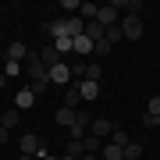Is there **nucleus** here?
Masks as SVG:
<instances>
[{
    "instance_id": "nucleus-19",
    "label": "nucleus",
    "mask_w": 160,
    "mask_h": 160,
    "mask_svg": "<svg viewBox=\"0 0 160 160\" xmlns=\"http://www.w3.org/2000/svg\"><path fill=\"white\" fill-rule=\"evenodd\" d=\"M0 125H4L7 132H11V128L18 125V107H11V110H7V114H0Z\"/></svg>"
},
{
    "instance_id": "nucleus-17",
    "label": "nucleus",
    "mask_w": 160,
    "mask_h": 160,
    "mask_svg": "<svg viewBox=\"0 0 160 160\" xmlns=\"http://www.w3.org/2000/svg\"><path fill=\"white\" fill-rule=\"evenodd\" d=\"M57 125H64V128L75 125V110H71V107H61V110H57Z\"/></svg>"
},
{
    "instance_id": "nucleus-27",
    "label": "nucleus",
    "mask_w": 160,
    "mask_h": 160,
    "mask_svg": "<svg viewBox=\"0 0 160 160\" xmlns=\"http://www.w3.org/2000/svg\"><path fill=\"white\" fill-rule=\"evenodd\" d=\"M64 153H71V157H82V153H86V149H82V142H78V139H71V142H68V149H64Z\"/></svg>"
},
{
    "instance_id": "nucleus-1",
    "label": "nucleus",
    "mask_w": 160,
    "mask_h": 160,
    "mask_svg": "<svg viewBox=\"0 0 160 160\" xmlns=\"http://www.w3.org/2000/svg\"><path fill=\"white\" fill-rule=\"evenodd\" d=\"M25 71H29V89H32V92H43L46 86H50V68L43 64L39 50L29 53V64H25Z\"/></svg>"
},
{
    "instance_id": "nucleus-10",
    "label": "nucleus",
    "mask_w": 160,
    "mask_h": 160,
    "mask_svg": "<svg viewBox=\"0 0 160 160\" xmlns=\"http://www.w3.org/2000/svg\"><path fill=\"white\" fill-rule=\"evenodd\" d=\"M75 89H78L82 100H96V96H100V82H78Z\"/></svg>"
},
{
    "instance_id": "nucleus-9",
    "label": "nucleus",
    "mask_w": 160,
    "mask_h": 160,
    "mask_svg": "<svg viewBox=\"0 0 160 160\" xmlns=\"http://www.w3.org/2000/svg\"><path fill=\"white\" fill-rule=\"evenodd\" d=\"M39 57H43V64H46V68L61 64V53H57V46H53V43H46V46H43V50H39Z\"/></svg>"
},
{
    "instance_id": "nucleus-24",
    "label": "nucleus",
    "mask_w": 160,
    "mask_h": 160,
    "mask_svg": "<svg viewBox=\"0 0 160 160\" xmlns=\"http://www.w3.org/2000/svg\"><path fill=\"white\" fill-rule=\"evenodd\" d=\"M25 68H22V64H18V61H7L4 64V75H7V78H14V75H22Z\"/></svg>"
},
{
    "instance_id": "nucleus-31",
    "label": "nucleus",
    "mask_w": 160,
    "mask_h": 160,
    "mask_svg": "<svg viewBox=\"0 0 160 160\" xmlns=\"http://www.w3.org/2000/svg\"><path fill=\"white\" fill-rule=\"evenodd\" d=\"M4 86H7V75H4V71H0V89H4Z\"/></svg>"
},
{
    "instance_id": "nucleus-7",
    "label": "nucleus",
    "mask_w": 160,
    "mask_h": 160,
    "mask_svg": "<svg viewBox=\"0 0 160 160\" xmlns=\"http://www.w3.org/2000/svg\"><path fill=\"white\" fill-rule=\"evenodd\" d=\"M50 82H53V86H68V82H71V64H53V68H50Z\"/></svg>"
},
{
    "instance_id": "nucleus-6",
    "label": "nucleus",
    "mask_w": 160,
    "mask_h": 160,
    "mask_svg": "<svg viewBox=\"0 0 160 160\" xmlns=\"http://www.w3.org/2000/svg\"><path fill=\"white\" fill-rule=\"evenodd\" d=\"M96 22L103 25V29H110V25H118V22H121V14H118V7H114V4H103L100 11H96Z\"/></svg>"
},
{
    "instance_id": "nucleus-8",
    "label": "nucleus",
    "mask_w": 160,
    "mask_h": 160,
    "mask_svg": "<svg viewBox=\"0 0 160 160\" xmlns=\"http://www.w3.org/2000/svg\"><path fill=\"white\" fill-rule=\"evenodd\" d=\"M39 146H43V142H39V135H32V132L18 139V149H22L25 157H36V153H39Z\"/></svg>"
},
{
    "instance_id": "nucleus-5",
    "label": "nucleus",
    "mask_w": 160,
    "mask_h": 160,
    "mask_svg": "<svg viewBox=\"0 0 160 160\" xmlns=\"http://www.w3.org/2000/svg\"><path fill=\"white\" fill-rule=\"evenodd\" d=\"M114 121H103V118H92V125H89V135H96V139H103V142H107L110 135H114Z\"/></svg>"
},
{
    "instance_id": "nucleus-32",
    "label": "nucleus",
    "mask_w": 160,
    "mask_h": 160,
    "mask_svg": "<svg viewBox=\"0 0 160 160\" xmlns=\"http://www.w3.org/2000/svg\"><path fill=\"white\" fill-rule=\"evenodd\" d=\"M61 160H78V157H71V153H64V157H61Z\"/></svg>"
},
{
    "instance_id": "nucleus-12",
    "label": "nucleus",
    "mask_w": 160,
    "mask_h": 160,
    "mask_svg": "<svg viewBox=\"0 0 160 160\" xmlns=\"http://www.w3.org/2000/svg\"><path fill=\"white\" fill-rule=\"evenodd\" d=\"M32 103H36V92H32V89H22V92L14 96V107H18V110H29Z\"/></svg>"
},
{
    "instance_id": "nucleus-21",
    "label": "nucleus",
    "mask_w": 160,
    "mask_h": 160,
    "mask_svg": "<svg viewBox=\"0 0 160 160\" xmlns=\"http://www.w3.org/2000/svg\"><path fill=\"white\" fill-rule=\"evenodd\" d=\"M92 53H96V57H100V61H103V57H110V53H114V46H110V43H107V39H100V43H96V46H92Z\"/></svg>"
},
{
    "instance_id": "nucleus-14",
    "label": "nucleus",
    "mask_w": 160,
    "mask_h": 160,
    "mask_svg": "<svg viewBox=\"0 0 160 160\" xmlns=\"http://www.w3.org/2000/svg\"><path fill=\"white\" fill-rule=\"evenodd\" d=\"M82 36L92 39V43H100V39H103V25H100V22H86V32H82Z\"/></svg>"
},
{
    "instance_id": "nucleus-13",
    "label": "nucleus",
    "mask_w": 160,
    "mask_h": 160,
    "mask_svg": "<svg viewBox=\"0 0 160 160\" xmlns=\"http://www.w3.org/2000/svg\"><path fill=\"white\" fill-rule=\"evenodd\" d=\"M82 149H86V153H92V157H100L103 139H96V135H86V139H82Z\"/></svg>"
},
{
    "instance_id": "nucleus-25",
    "label": "nucleus",
    "mask_w": 160,
    "mask_h": 160,
    "mask_svg": "<svg viewBox=\"0 0 160 160\" xmlns=\"http://www.w3.org/2000/svg\"><path fill=\"white\" fill-rule=\"evenodd\" d=\"M78 100H82V96H78V89H71L68 96H64V107H71V110H78Z\"/></svg>"
},
{
    "instance_id": "nucleus-4",
    "label": "nucleus",
    "mask_w": 160,
    "mask_h": 160,
    "mask_svg": "<svg viewBox=\"0 0 160 160\" xmlns=\"http://www.w3.org/2000/svg\"><path fill=\"white\" fill-rule=\"evenodd\" d=\"M46 32H50V39H64V36H71V32H68V14L50 18V22H46Z\"/></svg>"
},
{
    "instance_id": "nucleus-26",
    "label": "nucleus",
    "mask_w": 160,
    "mask_h": 160,
    "mask_svg": "<svg viewBox=\"0 0 160 160\" xmlns=\"http://www.w3.org/2000/svg\"><path fill=\"white\" fill-rule=\"evenodd\" d=\"M149 118H160V96H149V107H146Z\"/></svg>"
},
{
    "instance_id": "nucleus-34",
    "label": "nucleus",
    "mask_w": 160,
    "mask_h": 160,
    "mask_svg": "<svg viewBox=\"0 0 160 160\" xmlns=\"http://www.w3.org/2000/svg\"><path fill=\"white\" fill-rule=\"evenodd\" d=\"M18 160H36V157H25V153H22V157H18Z\"/></svg>"
},
{
    "instance_id": "nucleus-11",
    "label": "nucleus",
    "mask_w": 160,
    "mask_h": 160,
    "mask_svg": "<svg viewBox=\"0 0 160 160\" xmlns=\"http://www.w3.org/2000/svg\"><path fill=\"white\" fill-rule=\"evenodd\" d=\"M25 57H29V50H25V43H7V61H18V64H22Z\"/></svg>"
},
{
    "instance_id": "nucleus-2",
    "label": "nucleus",
    "mask_w": 160,
    "mask_h": 160,
    "mask_svg": "<svg viewBox=\"0 0 160 160\" xmlns=\"http://www.w3.org/2000/svg\"><path fill=\"white\" fill-rule=\"evenodd\" d=\"M121 36H125L128 43L142 39V18H139V14H125V18H121Z\"/></svg>"
},
{
    "instance_id": "nucleus-22",
    "label": "nucleus",
    "mask_w": 160,
    "mask_h": 160,
    "mask_svg": "<svg viewBox=\"0 0 160 160\" xmlns=\"http://www.w3.org/2000/svg\"><path fill=\"white\" fill-rule=\"evenodd\" d=\"M139 157H142V146H139L135 139H132V142L125 146V160H139Z\"/></svg>"
},
{
    "instance_id": "nucleus-28",
    "label": "nucleus",
    "mask_w": 160,
    "mask_h": 160,
    "mask_svg": "<svg viewBox=\"0 0 160 160\" xmlns=\"http://www.w3.org/2000/svg\"><path fill=\"white\" fill-rule=\"evenodd\" d=\"M142 125H146V128H157V125H160V118H149V114H142Z\"/></svg>"
},
{
    "instance_id": "nucleus-29",
    "label": "nucleus",
    "mask_w": 160,
    "mask_h": 160,
    "mask_svg": "<svg viewBox=\"0 0 160 160\" xmlns=\"http://www.w3.org/2000/svg\"><path fill=\"white\" fill-rule=\"evenodd\" d=\"M7 139H11V132H7L4 125H0V146H4V142H7Z\"/></svg>"
},
{
    "instance_id": "nucleus-18",
    "label": "nucleus",
    "mask_w": 160,
    "mask_h": 160,
    "mask_svg": "<svg viewBox=\"0 0 160 160\" xmlns=\"http://www.w3.org/2000/svg\"><path fill=\"white\" fill-rule=\"evenodd\" d=\"M92 39H86V36H75V53H92Z\"/></svg>"
},
{
    "instance_id": "nucleus-23",
    "label": "nucleus",
    "mask_w": 160,
    "mask_h": 160,
    "mask_svg": "<svg viewBox=\"0 0 160 160\" xmlns=\"http://www.w3.org/2000/svg\"><path fill=\"white\" fill-rule=\"evenodd\" d=\"M107 142H118V146H128L132 139H128V132H125V128H114V135H110Z\"/></svg>"
},
{
    "instance_id": "nucleus-16",
    "label": "nucleus",
    "mask_w": 160,
    "mask_h": 160,
    "mask_svg": "<svg viewBox=\"0 0 160 160\" xmlns=\"http://www.w3.org/2000/svg\"><path fill=\"white\" fill-rule=\"evenodd\" d=\"M103 78V68L100 64H86V75H82V82H100Z\"/></svg>"
},
{
    "instance_id": "nucleus-30",
    "label": "nucleus",
    "mask_w": 160,
    "mask_h": 160,
    "mask_svg": "<svg viewBox=\"0 0 160 160\" xmlns=\"http://www.w3.org/2000/svg\"><path fill=\"white\" fill-rule=\"evenodd\" d=\"M78 160H100V157H92V153H82V157H78Z\"/></svg>"
},
{
    "instance_id": "nucleus-15",
    "label": "nucleus",
    "mask_w": 160,
    "mask_h": 160,
    "mask_svg": "<svg viewBox=\"0 0 160 160\" xmlns=\"http://www.w3.org/2000/svg\"><path fill=\"white\" fill-rule=\"evenodd\" d=\"M103 39H107L110 46H114V43H121V39H125V36H121V22H118V25H110V29H103Z\"/></svg>"
},
{
    "instance_id": "nucleus-33",
    "label": "nucleus",
    "mask_w": 160,
    "mask_h": 160,
    "mask_svg": "<svg viewBox=\"0 0 160 160\" xmlns=\"http://www.w3.org/2000/svg\"><path fill=\"white\" fill-rule=\"evenodd\" d=\"M43 160H61V157H50V153H46V157H43Z\"/></svg>"
},
{
    "instance_id": "nucleus-3",
    "label": "nucleus",
    "mask_w": 160,
    "mask_h": 160,
    "mask_svg": "<svg viewBox=\"0 0 160 160\" xmlns=\"http://www.w3.org/2000/svg\"><path fill=\"white\" fill-rule=\"evenodd\" d=\"M89 125H92V118H89V110H75V125H71V139H78V142H82V139H86L89 135Z\"/></svg>"
},
{
    "instance_id": "nucleus-20",
    "label": "nucleus",
    "mask_w": 160,
    "mask_h": 160,
    "mask_svg": "<svg viewBox=\"0 0 160 160\" xmlns=\"http://www.w3.org/2000/svg\"><path fill=\"white\" fill-rule=\"evenodd\" d=\"M53 46H57V53L64 57V53H71V50H75V39H71V36H64V39H53Z\"/></svg>"
}]
</instances>
